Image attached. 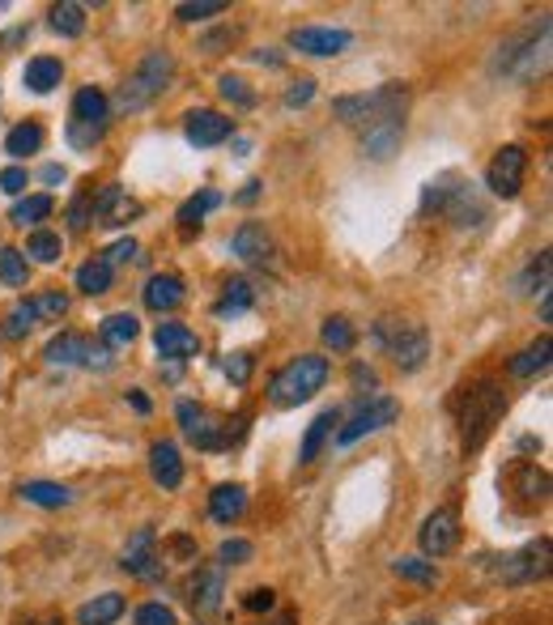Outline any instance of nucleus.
I'll return each instance as SVG.
<instances>
[{
	"instance_id": "1",
	"label": "nucleus",
	"mask_w": 553,
	"mask_h": 625,
	"mask_svg": "<svg viewBox=\"0 0 553 625\" xmlns=\"http://www.w3.org/2000/svg\"><path fill=\"white\" fill-rule=\"evenodd\" d=\"M404 107H409V85L404 81H388L375 90V111L362 123V154L375 162H388L400 150L404 137Z\"/></svg>"
},
{
	"instance_id": "2",
	"label": "nucleus",
	"mask_w": 553,
	"mask_h": 625,
	"mask_svg": "<svg viewBox=\"0 0 553 625\" xmlns=\"http://www.w3.org/2000/svg\"><path fill=\"white\" fill-rule=\"evenodd\" d=\"M175 78V56L170 51H145L141 56V64L128 73V81L116 90V107L119 116H137V111H145L154 98H158L162 90L170 85Z\"/></svg>"
},
{
	"instance_id": "3",
	"label": "nucleus",
	"mask_w": 553,
	"mask_h": 625,
	"mask_svg": "<svg viewBox=\"0 0 553 625\" xmlns=\"http://www.w3.org/2000/svg\"><path fill=\"white\" fill-rule=\"evenodd\" d=\"M328 375H332L328 357H319V353H303V357L285 362V366L273 375V384H269V400H273L276 409L303 404V400H311L316 391H323Z\"/></svg>"
},
{
	"instance_id": "4",
	"label": "nucleus",
	"mask_w": 553,
	"mask_h": 625,
	"mask_svg": "<svg viewBox=\"0 0 553 625\" xmlns=\"http://www.w3.org/2000/svg\"><path fill=\"white\" fill-rule=\"evenodd\" d=\"M545 64H550V17L507 43L494 60V69L511 81H532L537 73H545Z\"/></svg>"
},
{
	"instance_id": "5",
	"label": "nucleus",
	"mask_w": 553,
	"mask_h": 625,
	"mask_svg": "<svg viewBox=\"0 0 553 625\" xmlns=\"http://www.w3.org/2000/svg\"><path fill=\"white\" fill-rule=\"evenodd\" d=\"M503 409H507V396L503 388L494 384V379H481L476 388H469L464 396V409H460V434H464V447L476 451L490 431L498 426V417H503Z\"/></svg>"
},
{
	"instance_id": "6",
	"label": "nucleus",
	"mask_w": 553,
	"mask_h": 625,
	"mask_svg": "<svg viewBox=\"0 0 553 625\" xmlns=\"http://www.w3.org/2000/svg\"><path fill=\"white\" fill-rule=\"evenodd\" d=\"M175 417H179V426H184V434H188V443H197L200 451H222V447L238 443L243 422H247V417H235V422L213 417L204 404H192V400H179Z\"/></svg>"
},
{
	"instance_id": "7",
	"label": "nucleus",
	"mask_w": 553,
	"mask_h": 625,
	"mask_svg": "<svg viewBox=\"0 0 553 625\" xmlns=\"http://www.w3.org/2000/svg\"><path fill=\"white\" fill-rule=\"evenodd\" d=\"M375 341L392 353V362L400 370H417L426 357H431V337L422 323H396V319H384L375 323Z\"/></svg>"
},
{
	"instance_id": "8",
	"label": "nucleus",
	"mask_w": 553,
	"mask_h": 625,
	"mask_svg": "<svg viewBox=\"0 0 553 625\" xmlns=\"http://www.w3.org/2000/svg\"><path fill=\"white\" fill-rule=\"evenodd\" d=\"M107 116H111V103H107V94H103L98 85L78 90V98H73V119H69V141H73L78 150L98 145L103 132H107Z\"/></svg>"
},
{
	"instance_id": "9",
	"label": "nucleus",
	"mask_w": 553,
	"mask_h": 625,
	"mask_svg": "<svg viewBox=\"0 0 553 625\" xmlns=\"http://www.w3.org/2000/svg\"><path fill=\"white\" fill-rule=\"evenodd\" d=\"M494 575L511 587L545 579V575H550V541L541 536V541H528V545L515 549V553H503L498 566H494Z\"/></svg>"
},
{
	"instance_id": "10",
	"label": "nucleus",
	"mask_w": 553,
	"mask_h": 625,
	"mask_svg": "<svg viewBox=\"0 0 553 625\" xmlns=\"http://www.w3.org/2000/svg\"><path fill=\"white\" fill-rule=\"evenodd\" d=\"M392 422H400V400H392V396H375V400H366L354 417L337 431V443H341V447H350V443L366 438V434L388 431Z\"/></svg>"
},
{
	"instance_id": "11",
	"label": "nucleus",
	"mask_w": 553,
	"mask_h": 625,
	"mask_svg": "<svg viewBox=\"0 0 553 625\" xmlns=\"http://www.w3.org/2000/svg\"><path fill=\"white\" fill-rule=\"evenodd\" d=\"M523 175H528V150L523 145H503L494 162L485 166V188L503 200H515L523 188Z\"/></svg>"
},
{
	"instance_id": "12",
	"label": "nucleus",
	"mask_w": 553,
	"mask_h": 625,
	"mask_svg": "<svg viewBox=\"0 0 553 625\" xmlns=\"http://www.w3.org/2000/svg\"><path fill=\"white\" fill-rule=\"evenodd\" d=\"M222 595H226V566H222V562H204V566H197V575H192V583H188V604H192V613L204 617V622L217 617Z\"/></svg>"
},
{
	"instance_id": "13",
	"label": "nucleus",
	"mask_w": 553,
	"mask_h": 625,
	"mask_svg": "<svg viewBox=\"0 0 553 625\" xmlns=\"http://www.w3.org/2000/svg\"><path fill=\"white\" fill-rule=\"evenodd\" d=\"M417 541H422V549H426L431 557H447V553H456V545H460V515H456L451 507H438L435 515H426V523H422Z\"/></svg>"
},
{
	"instance_id": "14",
	"label": "nucleus",
	"mask_w": 553,
	"mask_h": 625,
	"mask_svg": "<svg viewBox=\"0 0 553 625\" xmlns=\"http://www.w3.org/2000/svg\"><path fill=\"white\" fill-rule=\"evenodd\" d=\"M350 43H354V35L341 31V26H298V31H290V47L303 51V56H341Z\"/></svg>"
},
{
	"instance_id": "15",
	"label": "nucleus",
	"mask_w": 553,
	"mask_h": 625,
	"mask_svg": "<svg viewBox=\"0 0 553 625\" xmlns=\"http://www.w3.org/2000/svg\"><path fill=\"white\" fill-rule=\"evenodd\" d=\"M231 251H235L243 264H273L276 256L273 235L260 222H243L235 235H231Z\"/></svg>"
},
{
	"instance_id": "16",
	"label": "nucleus",
	"mask_w": 553,
	"mask_h": 625,
	"mask_svg": "<svg viewBox=\"0 0 553 625\" xmlns=\"http://www.w3.org/2000/svg\"><path fill=\"white\" fill-rule=\"evenodd\" d=\"M119 566L128 575H137V579H154L158 575V536H154V528L132 532V541L123 545V562Z\"/></svg>"
},
{
	"instance_id": "17",
	"label": "nucleus",
	"mask_w": 553,
	"mask_h": 625,
	"mask_svg": "<svg viewBox=\"0 0 553 625\" xmlns=\"http://www.w3.org/2000/svg\"><path fill=\"white\" fill-rule=\"evenodd\" d=\"M94 217H98V226H128L132 217H141V204L123 192L119 184H107L98 192V200H94Z\"/></svg>"
},
{
	"instance_id": "18",
	"label": "nucleus",
	"mask_w": 553,
	"mask_h": 625,
	"mask_svg": "<svg viewBox=\"0 0 553 625\" xmlns=\"http://www.w3.org/2000/svg\"><path fill=\"white\" fill-rule=\"evenodd\" d=\"M184 132H188V141H192V145L209 150V145H222V141L235 132V123L222 116V111H209V107H200V111H192V116H188Z\"/></svg>"
},
{
	"instance_id": "19",
	"label": "nucleus",
	"mask_w": 553,
	"mask_h": 625,
	"mask_svg": "<svg viewBox=\"0 0 553 625\" xmlns=\"http://www.w3.org/2000/svg\"><path fill=\"white\" fill-rule=\"evenodd\" d=\"M154 345H158L162 362H188V357L200 353V337L192 328H184V323H158Z\"/></svg>"
},
{
	"instance_id": "20",
	"label": "nucleus",
	"mask_w": 553,
	"mask_h": 625,
	"mask_svg": "<svg viewBox=\"0 0 553 625\" xmlns=\"http://www.w3.org/2000/svg\"><path fill=\"white\" fill-rule=\"evenodd\" d=\"M511 490L519 503H528V507H541L545 498H550V472L537 469V464H528V460H519L511 469Z\"/></svg>"
},
{
	"instance_id": "21",
	"label": "nucleus",
	"mask_w": 553,
	"mask_h": 625,
	"mask_svg": "<svg viewBox=\"0 0 553 625\" xmlns=\"http://www.w3.org/2000/svg\"><path fill=\"white\" fill-rule=\"evenodd\" d=\"M456 226H481L485 222V204L476 200V192L469 184H460V188H447L443 196V204H438Z\"/></svg>"
},
{
	"instance_id": "22",
	"label": "nucleus",
	"mask_w": 553,
	"mask_h": 625,
	"mask_svg": "<svg viewBox=\"0 0 553 625\" xmlns=\"http://www.w3.org/2000/svg\"><path fill=\"white\" fill-rule=\"evenodd\" d=\"M150 469H154V481H158L162 490H179V481H184L179 447H175V443H154V451H150Z\"/></svg>"
},
{
	"instance_id": "23",
	"label": "nucleus",
	"mask_w": 553,
	"mask_h": 625,
	"mask_svg": "<svg viewBox=\"0 0 553 625\" xmlns=\"http://www.w3.org/2000/svg\"><path fill=\"white\" fill-rule=\"evenodd\" d=\"M184 303V281L179 276H170V273H158V276H150L145 281V307L150 311H175Z\"/></svg>"
},
{
	"instance_id": "24",
	"label": "nucleus",
	"mask_w": 553,
	"mask_h": 625,
	"mask_svg": "<svg viewBox=\"0 0 553 625\" xmlns=\"http://www.w3.org/2000/svg\"><path fill=\"white\" fill-rule=\"evenodd\" d=\"M17 494H22L31 507H43V510L73 507V490H69V485H56V481H26Z\"/></svg>"
},
{
	"instance_id": "25",
	"label": "nucleus",
	"mask_w": 553,
	"mask_h": 625,
	"mask_svg": "<svg viewBox=\"0 0 553 625\" xmlns=\"http://www.w3.org/2000/svg\"><path fill=\"white\" fill-rule=\"evenodd\" d=\"M98 337H103V345H107V350H128V345L141 337V323H137V315L116 311L98 323Z\"/></svg>"
},
{
	"instance_id": "26",
	"label": "nucleus",
	"mask_w": 553,
	"mask_h": 625,
	"mask_svg": "<svg viewBox=\"0 0 553 625\" xmlns=\"http://www.w3.org/2000/svg\"><path fill=\"white\" fill-rule=\"evenodd\" d=\"M60 78H64V64H60L56 56H35V60L26 64V73H22L31 94H51V90L60 85Z\"/></svg>"
},
{
	"instance_id": "27",
	"label": "nucleus",
	"mask_w": 553,
	"mask_h": 625,
	"mask_svg": "<svg viewBox=\"0 0 553 625\" xmlns=\"http://www.w3.org/2000/svg\"><path fill=\"white\" fill-rule=\"evenodd\" d=\"M332 426H341V413L337 409H323L316 422L307 426V438H303V451H298V460L303 464H316L319 451H323V443L332 438Z\"/></svg>"
},
{
	"instance_id": "28",
	"label": "nucleus",
	"mask_w": 553,
	"mask_h": 625,
	"mask_svg": "<svg viewBox=\"0 0 553 625\" xmlns=\"http://www.w3.org/2000/svg\"><path fill=\"white\" fill-rule=\"evenodd\" d=\"M243 510H247V490H243V485H217V490L209 494V515H213L217 523H235Z\"/></svg>"
},
{
	"instance_id": "29",
	"label": "nucleus",
	"mask_w": 553,
	"mask_h": 625,
	"mask_svg": "<svg viewBox=\"0 0 553 625\" xmlns=\"http://www.w3.org/2000/svg\"><path fill=\"white\" fill-rule=\"evenodd\" d=\"M43 357H47L51 366H78V362L90 357V341H85L81 332H60V337L43 350Z\"/></svg>"
},
{
	"instance_id": "30",
	"label": "nucleus",
	"mask_w": 553,
	"mask_h": 625,
	"mask_svg": "<svg viewBox=\"0 0 553 625\" xmlns=\"http://www.w3.org/2000/svg\"><path fill=\"white\" fill-rule=\"evenodd\" d=\"M43 141H47V132H43L39 119H26V123H17V128H9V137H4V154L9 157H26V154H39Z\"/></svg>"
},
{
	"instance_id": "31",
	"label": "nucleus",
	"mask_w": 553,
	"mask_h": 625,
	"mask_svg": "<svg viewBox=\"0 0 553 625\" xmlns=\"http://www.w3.org/2000/svg\"><path fill=\"white\" fill-rule=\"evenodd\" d=\"M123 617V595L119 591H107V595H94L90 604L78 609V625H111Z\"/></svg>"
},
{
	"instance_id": "32",
	"label": "nucleus",
	"mask_w": 553,
	"mask_h": 625,
	"mask_svg": "<svg viewBox=\"0 0 553 625\" xmlns=\"http://www.w3.org/2000/svg\"><path fill=\"white\" fill-rule=\"evenodd\" d=\"M217 204H222V192H213V188H204V192H197L192 200H184V209H179V231H184V235H200V222H204Z\"/></svg>"
},
{
	"instance_id": "33",
	"label": "nucleus",
	"mask_w": 553,
	"mask_h": 625,
	"mask_svg": "<svg viewBox=\"0 0 553 625\" xmlns=\"http://www.w3.org/2000/svg\"><path fill=\"white\" fill-rule=\"evenodd\" d=\"M319 337H323V345H328V350H337V353H350V350L357 345L354 323H350L345 315H332V319H323Z\"/></svg>"
},
{
	"instance_id": "34",
	"label": "nucleus",
	"mask_w": 553,
	"mask_h": 625,
	"mask_svg": "<svg viewBox=\"0 0 553 625\" xmlns=\"http://www.w3.org/2000/svg\"><path fill=\"white\" fill-rule=\"evenodd\" d=\"M550 366V337H541L537 345H528V350L511 357V375L515 379H532L537 370H545Z\"/></svg>"
},
{
	"instance_id": "35",
	"label": "nucleus",
	"mask_w": 553,
	"mask_h": 625,
	"mask_svg": "<svg viewBox=\"0 0 553 625\" xmlns=\"http://www.w3.org/2000/svg\"><path fill=\"white\" fill-rule=\"evenodd\" d=\"M370 111H375V94H350V98L332 103V116L341 119V123H354V128H362L370 119Z\"/></svg>"
},
{
	"instance_id": "36",
	"label": "nucleus",
	"mask_w": 553,
	"mask_h": 625,
	"mask_svg": "<svg viewBox=\"0 0 553 625\" xmlns=\"http://www.w3.org/2000/svg\"><path fill=\"white\" fill-rule=\"evenodd\" d=\"M47 213H51V196L39 192V196H26V200H17V204H13V213H9V222L26 231V226H39Z\"/></svg>"
},
{
	"instance_id": "37",
	"label": "nucleus",
	"mask_w": 553,
	"mask_h": 625,
	"mask_svg": "<svg viewBox=\"0 0 553 625\" xmlns=\"http://www.w3.org/2000/svg\"><path fill=\"white\" fill-rule=\"evenodd\" d=\"M51 31H56V35H64V39H78L81 31H85V9L73 4V0L56 4V9H51Z\"/></svg>"
},
{
	"instance_id": "38",
	"label": "nucleus",
	"mask_w": 553,
	"mask_h": 625,
	"mask_svg": "<svg viewBox=\"0 0 553 625\" xmlns=\"http://www.w3.org/2000/svg\"><path fill=\"white\" fill-rule=\"evenodd\" d=\"M31 315L43 319V323H60V319L69 315V294H60V290L35 294V298H31Z\"/></svg>"
},
{
	"instance_id": "39",
	"label": "nucleus",
	"mask_w": 553,
	"mask_h": 625,
	"mask_svg": "<svg viewBox=\"0 0 553 625\" xmlns=\"http://www.w3.org/2000/svg\"><path fill=\"white\" fill-rule=\"evenodd\" d=\"M78 290H81V294H90V298L107 294V290H111V269H107L103 260L81 264V269H78Z\"/></svg>"
},
{
	"instance_id": "40",
	"label": "nucleus",
	"mask_w": 553,
	"mask_h": 625,
	"mask_svg": "<svg viewBox=\"0 0 553 625\" xmlns=\"http://www.w3.org/2000/svg\"><path fill=\"white\" fill-rule=\"evenodd\" d=\"M251 303H256V290H251V281H247V276H235V281L226 285L222 303H217V315H238V311H247Z\"/></svg>"
},
{
	"instance_id": "41",
	"label": "nucleus",
	"mask_w": 553,
	"mask_h": 625,
	"mask_svg": "<svg viewBox=\"0 0 553 625\" xmlns=\"http://www.w3.org/2000/svg\"><path fill=\"white\" fill-rule=\"evenodd\" d=\"M26 276H31L26 251H17V247H0V281L17 290V285H26Z\"/></svg>"
},
{
	"instance_id": "42",
	"label": "nucleus",
	"mask_w": 553,
	"mask_h": 625,
	"mask_svg": "<svg viewBox=\"0 0 553 625\" xmlns=\"http://www.w3.org/2000/svg\"><path fill=\"white\" fill-rule=\"evenodd\" d=\"M26 256H35L39 264H56L64 256V243H60V235H51V231H35V235L26 238Z\"/></svg>"
},
{
	"instance_id": "43",
	"label": "nucleus",
	"mask_w": 553,
	"mask_h": 625,
	"mask_svg": "<svg viewBox=\"0 0 553 625\" xmlns=\"http://www.w3.org/2000/svg\"><path fill=\"white\" fill-rule=\"evenodd\" d=\"M31 328H35L31 303H17V307H9V311H4V323H0V332H4L9 341H22V337H26Z\"/></svg>"
},
{
	"instance_id": "44",
	"label": "nucleus",
	"mask_w": 553,
	"mask_h": 625,
	"mask_svg": "<svg viewBox=\"0 0 553 625\" xmlns=\"http://www.w3.org/2000/svg\"><path fill=\"white\" fill-rule=\"evenodd\" d=\"M396 575H400V579H413V583H426V587L438 583L435 562H422V557H400V562H396Z\"/></svg>"
},
{
	"instance_id": "45",
	"label": "nucleus",
	"mask_w": 553,
	"mask_h": 625,
	"mask_svg": "<svg viewBox=\"0 0 553 625\" xmlns=\"http://www.w3.org/2000/svg\"><path fill=\"white\" fill-rule=\"evenodd\" d=\"M217 90H222V98H226V103H235V107H243V111H247V107H256V90H251L243 78H235V73H226V78L217 81Z\"/></svg>"
},
{
	"instance_id": "46",
	"label": "nucleus",
	"mask_w": 553,
	"mask_h": 625,
	"mask_svg": "<svg viewBox=\"0 0 553 625\" xmlns=\"http://www.w3.org/2000/svg\"><path fill=\"white\" fill-rule=\"evenodd\" d=\"M222 370H226V379H231L235 388H247V384H251V370H256V357L238 350V353H231V357L222 362Z\"/></svg>"
},
{
	"instance_id": "47",
	"label": "nucleus",
	"mask_w": 553,
	"mask_h": 625,
	"mask_svg": "<svg viewBox=\"0 0 553 625\" xmlns=\"http://www.w3.org/2000/svg\"><path fill=\"white\" fill-rule=\"evenodd\" d=\"M217 13H226V4H222V0H188V4H179V9H175V17H179V22H204V17H217Z\"/></svg>"
},
{
	"instance_id": "48",
	"label": "nucleus",
	"mask_w": 553,
	"mask_h": 625,
	"mask_svg": "<svg viewBox=\"0 0 553 625\" xmlns=\"http://www.w3.org/2000/svg\"><path fill=\"white\" fill-rule=\"evenodd\" d=\"M90 222H94V196L81 192L73 204H69V226L73 231H90Z\"/></svg>"
},
{
	"instance_id": "49",
	"label": "nucleus",
	"mask_w": 553,
	"mask_h": 625,
	"mask_svg": "<svg viewBox=\"0 0 553 625\" xmlns=\"http://www.w3.org/2000/svg\"><path fill=\"white\" fill-rule=\"evenodd\" d=\"M128 260H137V238H119V243H111V247L103 251V264H107V269L128 264Z\"/></svg>"
},
{
	"instance_id": "50",
	"label": "nucleus",
	"mask_w": 553,
	"mask_h": 625,
	"mask_svg": "<svg viewBox=\"0 0 553 625\" xmlns=\"http://www.w3.org/2000/svg\"><path fill=\"white\" fill-rule=\"evenodd\" d=\"M251 541H226V545L217 549V557H222V566H243V562H251Z\"/></svg>"
},
{
	"instance_id": "51",
	"label": "nucleus",
	"mask_w": 553,
	"mask_h": 625,
	"mask_svg": "<svg viewBox=\"0 0 553 625\" xmlns=\"http://www.w3.org/2000/svg\"><path fill=\"white\" fill-rule=\"evenodd\" d=\"M137 625H179V622H175V613L166 604H141L137 609Z\"/></svg>"
},
{
	"instance_id": "52",
	"label": "nucleus",
	"mask_w": 553,
	"mask_h": 625,
	"mask_svg": "<svg viewBox=\"0 0 553 625\" xmlns=\"http://www.w3.org/2000/svg\"><path fill=\"white\" fill-rule=\"evenodd\" d=\"M311 98H316V81L311 78H298L285 90V107H307Z\"/></svg>"
},
{
	"instance_id": "53",
	"label": "nucleus",
	"mask_w": 553,
	"mask_h": 625,
	"mask_svg": "<svg viewBox=\"0 0 553 625\" xmlns=\"http://www.w3.org/2000/svg\"><path fill=\"white\" fill-rule=\"evenodd\" d=\"M26 184H31V175H26L22 166H4V170H0V192L22 196L26 192Z\"/></svg>"
},
{
	"instance_id": "54",
	"label": "nucleus",
	"mask_w": 553,
	"mask_h": 625,
	"mask_svg": "<svg viewBox=\"0 0 553 625\" xmlns=\"http://www.w3.org/2000/svg\"><path fill=\"white\" fill-rule=\"evenodd\" d=\"M276 600H273V591L269 587H256V591H247V600H243V609L247 613H269Z\"/></svg>"
},
{
	"instance_id": "55",
	"label": "nucleus",
	"mask_w": 553,
	"mask_h": 625,
	"mask_svg": "<svg viewBox=\"0 0 553 625\" xmlns=\"http://www.w3.org/2000/svg\"><path fill=\"white\" fill-rule=\"evenodd\" d=\"M260 188H264V184H260V179H251V184H247V188H243V192H238L235 200H238V204H251V200L260 196Z\"/></svg>"
},
{
	"instance_id": "56",
	"label": "nucleus",
	"mask_w": 553,
	"mask_h": 625,
	"mask_svg": "<svg viewBox=\"0 0 553 625\" xmlns=\"http://www.w3.org/2000/svg\"><path fill=\"white\" fill-rule=\"evenodd\" d=\"M43 184H64V166H43Z\"/></svg>"
},
{
	"instance_id": "57",
	"label": "nucleus",
	"mask_w": 553,
	"mask_h": 625,
	"mask_svg": "<svg viewBox=\"0 0 553 625\" xmlns=\"http://www.w3.org/2000/svg\"><path fill=\"white\" fill-rule=\"evenodd\" d=\"M128 400H132V409H137V413H150V400H145V391H128Z\"/></svg>"
},
{
	"instance_id": "58",
	"label": "nucleus",
	"mask_w": 553,
	"mask_h": 625,
	"mask_svg": "<svg viewBox=\"0 0 553 625\" xmlns=\"http://www.w3.org/2000/svg\"><path fill=\"white\" fill-rule=\"evenodd\" d=\"M269 625H298V613H276Z\"/></svg>"
},
{
	"instance_id": "59",
	"label": "nucleus",
	"mask_w": 553,
	"mask_h": 625,
	"mask_svg": "<svg viewBox=\"0 0 553 625\" xmlns=\"http://www.w3.org/2000/svg\"><path fill=\"white\" fill-rule=\"evenodd\" d=\"M550 315H553V298H550V294H541V319L550 323Z\"/></svg>"
},
{
	"instance_id": "60",
	"label": "nucleus",
	"mask_w": 553,
	"mask_h": 625,
	"mask_svg": "<svg viewBox=\"0 0 553 625\" xmlns=\"http://www.w3.org/2000/svg\"><path fill=\"white\" fill-rule=\"evenodd\" d=\"M22 625H64L60 617H31V622H22Z\"/></svg>"
},
{
	"instance_id": "61",
	"label": "nucleus",
	"mask_w": 553,
	"mask_h": 625,
	"mask_svg": "<svg viewBox=\"0 0 553 625\" xmlns=\"http://www.w3.org/2000/svg\"><path fill=\"white\" fill-rule=\"evenodd\" d=\"M413 625H435V622H431V617H417V622H413Z\"/></svg>"
}]
</instances>
